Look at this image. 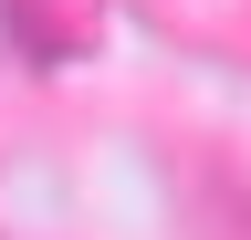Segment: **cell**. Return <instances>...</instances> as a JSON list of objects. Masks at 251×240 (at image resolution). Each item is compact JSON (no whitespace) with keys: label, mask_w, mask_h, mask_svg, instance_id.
Wrapping results in <instances>:
<instances>
[{"label":"cell","mask_w":251,"mask_h":240,"mask_svg":"<svg viewBox=\"0 0 251 240\" xmlns=\"http://www.w3.org/2000/svg\"><path fill=\"white\" fill-rule=\"evenodd\" d=\"M94 11L105 0H11V42L42 63H74V52H94Z\"/></svg>","instance_id":"6da1fadb"}]
</instances>
